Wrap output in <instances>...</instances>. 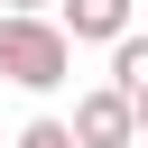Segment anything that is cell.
Here are the masks:
<instances>
[{
    "label": "cell",
    "mask_w": 148,
    "mask_h": 148,
    "mask_svg": "<svg viewBox=\"0 0 148 148\" xmlns=\"http://www.w3.org/2000/svg\"><path fill=\"white\" fill-rule=\"evenodd\" d=\"M111 92H148V37L139 28L111 37Z\"/></svg>",
    "instance_id": "4"
},
{
    "label": "cell",
    "mask_w": 148,
    "mask_h": 148,
    "mask_svg": "<svg viewBox=\"0 0 148 148\" xmlns=\"http://www.w3.org/2000/svg\"><path fill=\"white\" fill-rule=\"evenodd\" d=\"M65 139H74V148H130V92H111V83H92V92L74 102V120H65Z\"/></svg>",
    "instance_id": "2"
},
{
    "label": "cell",
    "mask_w": 148,
    "mask_h": 148,
    "mask_svg": "<svg viewBox=\"0 0 148 148\" xmlns=\"http://www.w3.org/2000/svg\"><path fill=\"white\" fill-rule=\"evenodd\" d=\"M18 148H74V139H65V120H28V130H18Z\"/></svg>",
    "instance_id": "5"
},
{
    "label": "cell",
    "mask_w": 148,
    "mask_h": 148,
    "mask_svg": "<svg viewBox=\"0 0 148 148\" xmlns=\"http://www.w3.org/2000/svg\"><path fill=\"white\" fill-rule=\"evenodd\" d=\"M0 9H46V0H0Z\"/></svg>",
    "instance_id": "7"
},
{
    "label": "cell",
    "mask_w": 148,
    "mask_h": 148,
    "mask_svg": "<svg viewBox=\"0 0 148 148\" xmlns=\"http://www.w3.org/2000/svg\"><path fill=\"white\" fill-rule=\"evenodd\" d=\"M0 74H9L18 92H56V83L74 74V37H65L46 9H9V18H0Z\"/></svg>",
    "instance_id": "1"
},
{
    "label": "cell",
    "mask_w": 148,
    "mask_h": 148,
    "mask_svg": "<svg viewBox=\"0 0 148 148\" xmlns=\"http://www.w3.org/2000/svg\"><path fill=\"white\" fill-rule=\"evenodd\" d=\"M130 9H139V0H65V18H56V28H65L74 46H111V37L130 28Z\"/></svg>",
    "instance_id": "3"
},
{
    "label": "cell",
    "mask_w": 148,
    "mask_h": 148,
    "mask_svg": "<svg viewBox=\"0 0 148 148\" xmlns=\"http://www.w3.org/2000/svg\"><path fill=\"white\" fill-rule=\"evenodd\" d=\"M130 139H148V92H130Z\"/></svg>",
    "instance_id": "6"
}]
</instances>
